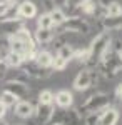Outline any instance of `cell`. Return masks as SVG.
Returning a JSON list of instances; mask_svg holds the SVG:
<instances>
[{
  "mask_svg": "<svg viewBox=\"0 0 122 125\" xmlns=\"http://www.w3.org/2000/svg\"><path fill=\"white\" fill-rule=\"evenodd\" d=\"M9 40L10 52H15L22 55L24 62H34L35 55H37V43L34 40V35L30 33V30L22 27L20 30H17L15 33H12L7 37Z\"/></svg>",
  "mask_w": 122,
  "mask_h": 125,
  "instance_id": "obj_1",
  "label": "cell"
},
{
  "mask_svg": "<svg viewBox=\"0 0 122 125\" xmlns=\"http://www.w3.org/2000/svg\"><path fill=\"white\" fill-rule=\"evenodd\" d=\"M110 43H112V40L107 32L95 35L92 43L89 45V60L87 62L89 63H100V60L110 52Z\"/></svg>",
  "mask_w": 122,
  "mask_h": 125,
  "instance_id": "obj_2",
  "label": "cell"
},
{
  "mask_svg": "<svg viewBox=\"0 0 122 125\" xmlns=\"http://www.w3.org/2000/svg\"><path fill=\"white\" fill-rule=\"evenodd\" d=\"M109 104H110V95L109 94H95V95L89 97L84 104L80 105V112L84 114H95V112H102L105 108H109Z\"/></svg>",
  "mask_w": 122,
  "mask_h": 125,
  "instance_id": "obj_3",
  "label": "cell"
},
{
  "mask_svg": "<svg viewBox=\"0 0 122 125\" xmlns=\"http://www.w3.org/2000/svg\"><path fill=\"white\" fill-rule=\"evenodd\" d=\"M3 90H5V92H9V94H12L13 97H17L19 100H24V98L30 94V88H28V85L25 83V82H20V80H12V78L5 82Z\"/></svg>",
  "mask_w": 122,
  "mask_h": 125,
  "instance_id": "obj_4",
  "label": "cell"
},
{
  "mask_svg": "<svg viewBox=\"0 0 122 125\" xmlns=\"http://www.w3.org/2000/svg\"><path fill=\"white\" fill-rule=\"evenodd\" d=\"M62 25L65 32H72V33H89L90 30V25L80 17H69Z\"/></svg>",
  "mask_w": 122,
  "mask_h": 125,
  "instance_id": "obj_5",
  "label": "cell"
},
{
  "mask_svg": "<svg viewBox=\"0 0 122 125\" xmlns=\"http://www.w3.org/2000/svg\"><path fill=\"white\" fill-rule=\"evenodd\" d=\"M55 115V108L54 104L52 105H44V104H37V107L34 108V117L40 125H47Z\"/></svg>",
  "mask_w": 122,
  "mask_h": 125,
  "instance_id": "obj_6",
  "label": "cell"
},
{
  "mask_svg": "<svg viewBox=\"0 0 122 125\" xmlns=\"http://www.w3.org/2000/svg\"><path fill=\"white\" fill-rule=\"evenodd\" d=\"M15 15L22 20L34 19L37 15V5L32 0H22L19 5H17V9H15Z\"/></svg>",
  "mask_w": 122,
  "mask_h": 125,
  "instance_id": "obj_7",
  "label": "cell"
},
{
  "mask_svg": "<svg viewBox=\"0 0 122 125\" xmlns=\"http://www.w3.org/2000/svg\"><path fill=\"white\" fill-rule=\"evenodd\" d=\"M34 108L35 105L32 104V102H28V100H19L15 105H13V112H15V115L19 117V118H32L34 117Z\"/></svg>",
  "mask_w": 122,
  "mask_h": 125,
  "instance_id": "obj_8",
  "label": "cell"
},
{
  "mask_svg": "<svg viewBox=\"0 0 122 125\" xmlns=\"http://www.w3.org/2000/svg\"><path fill=\"white\" fill-rule=\"evenodd\" d=\"M90 83H92V73H90V70L84 68L77 73V77L74 80V88L79 92H84L90 87Z\"/></svg>",
  "mask_w": 122,
  "mask_h": 125,
  "instance_id": "obj_9",
  "label": "cell"
},
{
  "mask_svg": "<svg viewBox=\"0 0 122 125\" xmlns=\"http://www.w3.org/2000/svg\"><path fill=\"white\" fill-rule=\"evenodd\" d=\"M24 63H27L25 67L22 68L25 73H27V77H34V78H47L50 75V72L45 70V68L38 67L35 62H24Z\"/></svg>",
  "mask_w": 122,
  "mask_h": 125,
  "instance_id": "obj_10",
  "label": "cell"
},
{
  "mask_svg": "<svg viewBox=\"0 0 122 125\" xmlns=\"http://www.w3.org/2000/svg\"><path fill=\"white\" fill-rule=\"evenodd\" d=\"M54 102L59 108H70L74 104V97L69 90H59L54 95Z\"/></svg>",
  "mask_w": 122,
  "mask_h": 125,
  "instance_id": "obj_11",
  "label": "cell"
},
{
  "mask_svg": "<svg viewBox=\"0 0 122 125\" xmlns=\"http://www.w3.org/2000/svg\"><path fill=\"white\" fill-rule=\"evenodd\" d=\"M119 122V112L115 108H105L100 112V117H99V125H117Z\"/></svg>",
  "mask_w": 122,
  "mask_h": 125,
  "instance_id": "obj_12",
  "label": "cell"
},
{
  "mask_svg": "<svg viewBox=\"0 0 122 125\" xmlns=\"http://www.w3.org/2000/svg\"><path fill=\"white\" fill-rule=\"evenodd\" d=\"M54 39H55L54 29H37L34 32V40H35V43L45 45V43H50Z\"/></svg>",
  "mask_w": 122,
  "mask_h": 125,
  "instance_id": "obj_13",
  "label": "cell"
},
{
  "mask_svg": "<svg viewBox=\"0 0 122 125\" xmlns=\"http://www.w3.org/2000/svg\"><path fill=\"white\" fill-rule=\"evenodd\" d=\"M3 65H5L7 68H22L24 58H22V55L9 50V52L5 53V57H3Z\"/></svg>",
  "mask_w": 122,
  "mask_h": 125,
  "instance_id": "obj_14",
  "label": "cell"
},
{
  "mask_svg": "<svg viewBox=\"0 0 122 125\" xmlns=\"http://www.w3.org/2000/svg\"><path fill=\"white\" fill-rule=\"evenodd\" d=\"M34 62L37 63L38 67L49 70V68H52L54 55H52L50 52H47V50H42V52H37V55H35V60H34Z\"/></svg>",
  "mask_w": 122,
  "mask_h": 125,
  "instance_id": "obj_15",
  "label": "cell"
},
{
  "mask_svg": "<svg viewBox=\"0 0 122 125\" xmlns=\"http://www.w3.org/2000/svg\"><path fill=\"white\" fill-rule=\"evenodd\" d=\"M97 2L95 0H84L79 7H77V10L79 12H82L84 15H94L95 12H97Z\"/></svg>",
  "mask_w": 122,
  "mask_h": 125,
  "instance_id": "obj_16",
  "label": "cell"
},
{
  "mask_svg": "<svg viewBox=\"0 0 122 125\" xmlns=\"http://www.w3.org/2000/svg\"><path fill=\"white\" fill-rule=\"evenodd\" d=\"M57 57H60L62 60H65L67 63H69V60H72L74 58V48L70 47L69 43H64V45H59L57 48Z\"/></svg>",
  "mask_w": 122,
  "mask_h": 125,
  "instance_id": "obj_17",
  "label": "cell"
},
{
  "mask_svg": "<svg viewBox=\"0 0 122 125\" xmlns=\"http://www.w3.org/2000/svg\"><path fill=\"white\" fill-rule=\"evenodd\" d=\"M102 25L107 30H119V29H122V15L121 17H104Z\"/></svg>",
  "mask_w": 122,
  "mask_h": 125,
  "instance_id": "obj_18",
  "label": "cell"
},
{
  "mask_svg": "<svg viewBox=\"0 0 122 125\" xmlns=\"http://www.w3.org/2000/svg\"><path fill=\"white\" fill-rule=\"evenodd\" d=\"M49 15H50V19H52V22H54V25H62V23L67 20V15L64 13V10L59 9V7L52 9L50 12H49Z\"/></svg>",
  "mask_w": 122,
  "mask_h": 125,
  "instance_id": "obj_19",
  "label": "cell"
},
{
  "mask_svg": "<svg viewBox=\"0 0 122 125\" xmlns=\"http://www.w3.org/2000/svg\"><path fill=\"white\" fill-rule=\"evenodd\" d=\"M122 15V3L121 2H112L105 7V17H121Z\"/></svg>",
  "mask_w": 122,
  "mask_h": 125,
  "instance_id": "obj_20",
  "label": "cell"
},
{
  "mask_svg": "<svg viewBox=\"0 0 122 125\" xmlns=\"http://www.w3.org/2000/svg\"><path fill=\"white\" fill-rule=\"evenodd\" d=\"M55 25H54V22L50 19V15L47 13H40L37 19V29H54Z\"/></svg>",
  "mask_w": 122,
  "mask_h": 125,
  "instance_id": "obj_21",
  "label": "cell"
},
{
  "mask_svg": "<svg viewBox=\"0 0 122 125\" xmlns=\"http://www.w3.org/2000/svg\"><path fill=\"white\" fill-rule=\"evenodd\" d=\"M0 102L7 107V108H10V107H13L19 102V98L13 97L12 94H9V92H5V90H2V94H0Z\"/></svg>",
  "mask_w": 122,
  "mask_h": 125,
  "instance_id": "obj_22",
  "label": "cell"
},
{
  "mask_svg": "<svg viewBox=\"0 0 122 125\" xmlns=\"http://www.w3.org/2000/svg\"><path fill=\"white\" fill-rule=\"evenodd\" d=\"M38 104H44V105H52L54 104V94L50 90H44L38 94Z\"/></svg>",
  "mask_w": 122,
  "mask_h": 125,
  "instance_id": "obj_23",
  "label": "cell"
},
{
  "mask_svg": "<svg viewBox=\"0 0 122 125\" xmlns=\"http://www.w3.org/2000/svg\"><path fill=\"white\" fill-rule=\"evenodd\" d=\"M74 58L79 60V62L87 63V60H89V48H75L74 50Z\"/></svg>",
  "mask_w": 122,
  "mask_h": 125,
  "instance_id": "obj_24",
  "label": "cell"
},
{
  "mask_svg": "<svg viewBox=\"0 0 122 125\" xmlns=\"http://www.w3.org/2000/svg\"><path fill=\"white\" fill-rule=\"evenodd\" d=\"M99 117H100V112H95V114H87L85 125H99Z\"/></svg>",
  "mask_w": 122,
  "mask_h": 125,
  "instance_id": "obj_25",
  "label": "cell"
},
{
  "mask_svg": "<svg viewBox=\"0 0 122 125\" xmlns=\"http://www.w3.org/2000/svg\"><path fill=\"white\" fill-rule=\"evenodd\" d=\"M82 2H84V0H64V5L70 10H77V7H79Z\"/></svg>",
  "mask_w": 122,
  "mask_h": 125,
  "instance_id": "obj_26",
  "label": "cell"
},
{
  "mask_svg": "<svg viewBox=\"0 0 122 125\" xmlns=\"http://www.w3.org/2000/svg\"><path fill=\"white\" fill-rule=\"evenodd\" d=\"M7 110H9V108H7V107L0 102V120H3V118H5V115H7Z\"/></svg>",
  "mask_w": 122,
  "mask_h": 125,
  "instance_id": "obj_27",
  "label": "cell"
},
{
  "mask_svg": "<svg viewBox=\"0 0 122 125\" xmlns=\"http://www.w3.org/2000/svg\"><path fill=\"white\" fill-rule=\"evenodd\" d=\"M112 2H121V0H97V3H99V5H102L104 9H105L109 3H112ZM121 3H122V2H121Z\"/></svg>",
  "mask_w": 122,
  "mask_h": 125,
  "instance_id": "obj_28",
  "label": "cell"
},
{
  "mask_svg": "<svg viewBox=\"0 0 122 125\" xmlns=\"http://www.w3.org/2000/svg\"><path fill=\"white\" fill-rule=\"evenodd\" d=\"M115 55L121 58V62H122V42H119L117 47H115Z\"/></svg>",
  "mask_w": 122,
  "mask_h": 125,
  "instance_id": "obj_29",
  "label": "cell"
},
{
  "mask_svg": "<svg viewBox=\"0 0 122 125\" xmlns=\"http://www.w3.org/2000/svg\"><path fill=\"white\" fill-rule=\"evenodd\" d=\"M115 97L122 102V83H121V85H117V88H115Z\"/></svg>",
  "mask_w": 122,
  "mask_h": 125,
  "instance_id": "obj_30",
  "label": "cell"
},
{
  "mask_svg": "<svg viewBox=\"0 0 122 125\" xmlns=\"http://www.w3.org/2000/svg\"><path fill=\"white\" fill-rule=\"evenodd\" d=\"M3 57H5V53H3V52H2V50H0V63H2V62H3Z\"/></svg>",
  "mask_w": 122,
  "mask_h": 125,
  "instance_id": "obj_31",
  "label": "cell"
},
{
  "mask_svg": "<svg viewBox=\"0 0 122 125\" xmlns=\"http://www.w3.org/2000/svg\"><path fill=\"white\" fill-rule=\"evenodd\" d=\"M9 2H12V0H0V3H9Z\"/></svg>",
  "mask_w": 122,
  "mask_h": 125,
  "instance_id": "obj_32",
  "label": "cell"
},
{
  "mask_svg": "<svg viewBox=\"0 0 122 125\" xmlns=\"http://www.w3.org/2000/svg\"><path fill=\"white\" fill-rule=\"evenodd\" d=\"M0 125H9V124H7L5 120H0Z\"/></svg>",
  "mask_w": 122,
  "mask_h": 125,
  "instance_id": "obj_33",
  "label": "cell"
},
{
  "mask_svg": "<svg viewBox=\"0 0 122 125\" xmlns=\"http://www.w3.org/2000/svg\"><path fill=\"white\" fill-rule=\"evenodd\" d=\"M50 125H64V124H60V122H57V124H50Z\"/></svg>",
  "mask_w": 122,
  "mask_h": 125,
  "instance_id": "obj_34",
  "label": "cell"
}]
</instances>
